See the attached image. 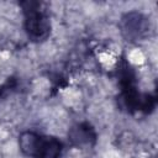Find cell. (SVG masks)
I'll return each instance as SVG.
<instances>
[{
  "mask_svg": "<svg viewBox=\"0 0 158 158\" xmlns=\"http://www.w3.org/2000/svg\"><path fill=\"white\" fill-rule=\"evenodd\" d=\"M120 94L118 104L130 114L143 112L149 114L156 107V96L148 93H141L136 85V75L127 62H122L118 67Z\"/></svg>",
  "mask_w": 158,
  "mask_h": 158,
  "instance_id": "obj_1",
  "label": "cell"
},
{
  "mask_svg": "<svg viewBox=\"0 0 158 158\" xmlns=\"http://www.w3.org/2000/svg\"><path fill=\"white\" fill-rule=\"evenodd\" d=\"M20 151L30 158H60L63 143L53 136L23 131L19 136Z\"/></svg>",
  "mask_w": 158,
  "mask_h": 158,
  "instance_id": "obj_2",
  "label": "cell"
},
{
  "mask_svg": "<svg viewBox=\"0 0 158 158\" xmlns=\"http://www.w3.org/2000/svg\"><path fill=\"white\" fill-rule=\"evenodd\" d=\"M20 6L23 12V27L27 37L36 43L46 41L51 33V21L46 11L42 10L41 2L22 1Z\"/></svg>",
  "mask_w": 158,
  "mask_h": 158,
  "instance_id": "obj_3",
  "label": "cell"
},
{
  "mask_svg": "<svg viewBox=\"0 0 158 158\" xmlns=\"http://www.w3.org/2000/svg\"><path fill=\"white\" fill-rule=\"evenodd\" d=\"M122 36L130 42H137L148 36L151 30L148 19L137 11L126 12L120 21Z\"/></svg>",
  "mask_w": 158,
  "mask_h": 158,
  "instance_id": "obj_4",
  "label": "cell"
},
{
  "mask_svg": "<svg viewBox=\"0 0 158 158\" xmlns=\"http://www.w3.org/2000/svg\"><path fill=\"white\" fill-rule=\"evenodd\" d=\"M68 139L73 147L89 148L95 146L98 141V133L91 123L88 121H81L69 128Z\"/></svg>",
  "mask_w": 158,
  "mask_h": 158,
  "instance_id": "obj_5",
  "label": "cell"
},
{
  "mask_svg": "<svg viewBox=\"0 0 158 158\" xmlns=\"http://www.w3.org/2000/svg\"><path fill=\"white\" fill-rule=\"evenodd\" d=\"M17 86V80L15 78H10L7 79V81H5L4 84L0 85V99L4 98L9 91L14 90Z\"/></svg>",
  "mask_w": 158,
  "mask_h": 158,
  "instance_id": "obj_6",
  "label": "cell"
}]
</instances>
